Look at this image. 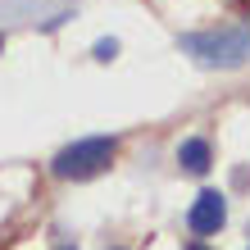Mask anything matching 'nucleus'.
<instances>
[{
    "mask_svg": "<svg viewBox=\"0 0 250 250\" xmlns=\"http://www.w3.org/2000/svg\"><path fill=\"white\" fill-rule=\"evenodd\" d=\"M182 50L196 55L200 64H218V68H237L250 60V32L246 27H218V32H191L182 37Z\"/></svg>",
    "mask_w": 250,
    "mask_h": 250,
    "instance_id": "1",
    "label": "nucleus"
},
{
    "mask_svg": "<svg viewBox=\"0 0 250 250\" xmlns=\"http://www.w3.org/2000/svg\"><path fill=\"white\" fill-rule=\"evenodd\" d=\"M114 159V137H86V141H73L64 146L60 155H55V178H96L100 168H105Z\"/></svg>",
    "mask_w": 250,
    "mask_h": 250,
    "instance_id": "2",
    "label": "nucleus"
},
{
    "mask_svg": "<svg viewBox=\"0 0 250 250\" xmlns=\"http://www.w3.org/2000/svg\"><path fill=\"white\" fill-rule=\"evenodd\" d=\"M223 218H228V200L218 196V191H200L196 205H191V214H187V228L196 232V237H209V232L223 228Z\"/></svg>",
    "mask_w": 250,
    "mask_h": 250,
    "instance_id": "3",
    "label": "nucleus"
},
{
    "mask_svg": "<svg viewBox=\"0 0 250 250\" xmlns=\"http://www.w3.org/2000/svg\"><path fill=\"white\" fill-rule=\"evenodd\" d=\"M178 164H182L187 173H205V168H209V146H205L200 137L182 141V146H178Z\"/></svg>",
    "mask_w": 250,
    "mask_h": 250,
    "instance_id": "4",
    "label": "nucleus"
},
{
    "mask_svg": "<svg viewBox=\"0 0 250 250\" xmlns=\"http://www.w3.org/2000/svg\"><path fill=\"white\" fill-rule=\"evenodd\" d=\"M114 55H119V41H114V37H109V41H96V60H105V64H109Z\"/></svg>",
    "mask_w": 250,
    "mask_h": 250,
    "instance_id": "5",
    "label": "nucleus"
},
{
    "mask_svg": "<svg viewBox=\"0 0 250 250\" xmlns=\"http://www.w3.org/2000/svg\"><path fill=\"white\" fill-rule=\"evenodd\" d=\"M191 250H205V246H191Z\"/></svg>",
    "mask_w": 250,
    "mask_h": 250,
    "instance_id": "6",
    "label": "nucleus"
}]
</instances>
